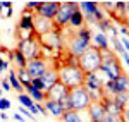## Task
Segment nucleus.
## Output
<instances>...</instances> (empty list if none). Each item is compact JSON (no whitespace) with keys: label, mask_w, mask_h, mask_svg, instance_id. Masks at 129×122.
<instances>
[{"label":"nucleus","mask_w":129,"mask_h":122,"mask_svg":"<svg viewBox=\"0 0 129 122\" xmlns=\"http://www.w3.org/2000/svg\"><path fill=\"white\" fill-rule=\"evenodd\" d=\"M64 122H84L81 119V112H76V110H69V112H64V115L60 117Z\"/></svg>","instance_id":"nucleus-27"},{"label":"nucleus","mask_w":129,"mask_h":122,"mask_svg":"<svg viewBox=\"0 0 129 122\" xmlns=\"http://www.w3.org/2000/svg\"><path fill=\"white\" fill-rule=\"evenodd\" d=\"M102 105H103V108H105V112L107 115H114V117H122V112H124V108L119 107L117 103L114 102V98L112 96H107V95H103L102 96Z\"/></svg>","instance_id":"nucleus-14"},{"label":"nucleus","mask_w":129,"mask_h":122,"mask_svg":"<svg viewBox=\"0 0 129 122\" xmlns=\"http://www.w3.org/2000/svg\"><path fill=\"white\" fill-rule=\"evenodd\" d=\"M40 4H41V2H28V4H26V12H29V14H31V10H33V9L38 10Z\"/></svg>","instance_id":"nucleus-32"},{"label":"nucleus","mask_w":129,"mask_h":122,"mask_svg":"<svg viewBox=\"0 0 129 122\" xmlns=\"http://www.w3.org/2000/svg\"><path fill=\"white\" fill-rule=\"evenodd\" d=\"M89 115V120L91 122H103L105 120V117H107V112H105V108H103V105L100 102H91L89 105V108L86 110Z\"/></svg>","instance_id":"nucleus-16"},{"label":"nucleus","mask_w":129,"mask_h":122,"mask_svg":"<svg viewBox=\"0 0 129 122\" xmlns=\"http://www.w3.org/2000/svg\"><path fill=\"white\" fill-rule=\"evenodd\" d=\"M2 5H4L2 17H4V19H9L10 16H12V4H10V2H2Z\"/></svg>","instance_id":"nucleus-31"},{"label":"nucleus","mask_w":129,"mask_h":122,"mask_svg":"<svg viewBox=\"0 0 129 122\" xmlns=\"http://www.w3.org/2000/svg\"><path fill=\"white\" fill-rule=\"evenodd\" d=\"M40 36H29V38H24V40L17 41V50L22 53V57L26 60H35V59H40L41 57V45H40Z\"/></svg>","instance_id":"nucleus-5"},{"label":"nucleus","mask_w":129,"mask_h":122,"mask_svg":"<svg viewBox=\"0 0 129 122\" xmlns=\"http://www.w3.org/2000/svg\"><path fill=\"white\" fill-rule=\"evenodd\" d=\"M0 119H2V120H5V119H7V113L2 112V113H0Z\"/></svg>","instance_id":"nucleus-41"},{"label":"nucleus","mask_w":129,"mask_h":122,"mask_svg":"<svg viewBox=\"0 0 129 122\" xmlns=\"http://www.w3.org/2000/svg\"><path fill=\"white\" fill-rule=\"evenodd\" d=\"M16 76H17L19 83L24 86V90H26V88L31 84V81H33V79H31V76L28 74V71H26V69H17V71H16Z\"/></svg>","instance_id":"nucleus-26"},{"label":"nucleus","mask_w":129,"mask_h":122,"mask_svg":"<svg viewBox=\"0 0 129 122\" xmlns=\"http://www.w3.org/2000/svg\"><path fill=\"white\" fill-rule=\"evenodd\" d=\"M17 100H19V103L24 107V108H28V110L35 107V102L31 100L29 95H26V93H21V95H17Z\"/></svg>","instance_id":"nucleus-29"},{"label":"nucleus","mask_w":129,"mask_h":122,"mask_svg":"<svg viewBox=\"0 0 129 122\" xmlns=\"http://www.w3.org/2000/svg\"><path fill=\"white\" fill-rule=\"evenodd\" d=\"M114 84H115V95L117 93H129V76L120 74L119 77L114 81Z\"/></svg>","instance_id":"nucleus-21"},{"label":"nucleus","mask_w":129,"mask_h":122,"mask_svg":"<svg viewBox=\"0 0 129 122\" xmlns=\"http://www.w3.org/2000/svg\"><path fill=\"white\" fill-rule=\"evenodd\" d=\"M84 122H91V120H84Z\"/></svg>","instance_id":"nucleus-44"},{"label":"nucleus","mask_w":129,"mask_h":122,"mask_svg":"<svg viewBox=\"0 0 129 122\" xmlns=\"http://www.w3.org/2000/svg\"><path fill=\"white\" fill-rule=\"evenodd\" d=\"M110 40H112V45H114V48H115V52H117L119 55H124V53H127V52H126V48L122 47V43H120L119 36H117V38H110Z\"/></svg>","instance_id":"nucleus-30"},{"label":"nucleus","mask_w":129,"mask_h":122,"mask_svg":"<svg viewBox=\"0 0 129 122\" xmlns=\"http://www.w3.org/2000/svg\"><path fill=\"white\" fill-rule=\"evenodd\" d=\"M9 64H12V50L0 48V74L9 69Z\"/></svg>","instance_id":"nucleus-20"},{"label":"nucleus","mask_w":129,"mask_h":122,"mask_svg":"<svg viewBox=\"0 0 129 122\" xmlns=\"http://www.w3.org/2000/svg\"><path fill=\"white\" fill-rule=\"evenodd\" d=\"M7 108H10V102L7 100V98H0V110L5 112Z\"/></svg>","instance_id":"nucleus-33"},{"label":"nucleus","mask_w":129,"mask_h":122,"mask_svg":"<svg viewBox=\"0 0 129 122\" xmlns=\"http://www.w3.org/2000/svg\"><path fill=\"white\" fill-rule=\"evenodd\" d=\"M45 108H47V112H48V115H53V117H62L64 115V108H62V105L57 102H45V105H43Z\"/></svg>","instance_id":"nucleus-22"},{"label":"nucleus","mask_w":129,"mask_h":122,"mask_svg":"<svg viewBox=\"0 0 129 122\" xmlns=\"http://www.w3.org/2000/svg\"><path fill=\"white\" fill-rule=\"evenodd\" d=\"M69 103L71 108L76 110V112H86L91 105V98H89V93L84 86L76 88V90H71L69 93Z\"/></svg>","instance_id":"nucleus-6"},{"label":"nucleus","mask_w":129,"mask_h":122,"mask_svg":"<svg viewBox=\"0 0 129 122\" xmlns=\"http://www.w3.org/2000/svg\"><path fill=\"white\" fill-rule=\"evenodd\" d=\"M57 72H59V81L66 84L69 90L84 86L86 74L83 72L79 65H60V67H57Z\"/></svg>","instance_id":"nucleus-2"},{"label":"nucleus","mask_w":129,"mask_h":122,"mask_svg":"<svg viewBox=\"0 0 129 122\" xmlns=\"http://www.w3.org/2000/svg\"><path fill=\"white\" fill-rule=\"evenodd\" d=\"M100 72L105 74L109 77V81H115L120 74H124L122 65H120V60L117 59V55L114 52H105L103 53V60H102Z\"/></svg>","instance_id":"nucleus-4"},{"label":"nucleus","mask_w":129,"mask_h":122,"mask_svg":"<svg viewBox=\"0 0 129 122\" xmlns=\"http://www.w3.org/2000/svg\"><path fill=\"white\" fill-rule=\"evenodd\" d=\"M2 90H4V91H9L10 90V83L7 81V79H2Z\"/></svg>","instance_id":"nucleus-37"},{"label":"nucleus","mask_w":129,"mask_h":122,"mask_svg":"<svg viewBox=\"0 0 129 122\" xmlns=\"http://www.w3.org/2000/svg\"><path fill=\"white\" fill-rule=\"evenodd\" d=\"M79 5H78V2H62L60 4V9L57 12V16H55V19H53V26H55V29H66L67 26H69V21L72 17V14H74V10L78 9Z\"/></svg>","instance_id":"nucleus-7"},{"label":"nucleus","mask_w":129,"mask_h":122,"mask_svg":"<svg viewBox=\"0 0 129 122\" xmlns=\"http://www.w3.org/2000/svg\"><path fill=\"white\" fill-rule=\"evenodd\" d=\"M12 64L16 65V69H26V65H28V60L22 57V53L17 48L12 50Z\"/></svg>","instance_id":"nucleus-23"},{"label":"nucleus","mask_w":129,"mask_h":122,"mask_svg":"<svg viewBox=\"0 0 129 122\" xmlns=\"http://www.w3.org/2000/svg\"><path fill=\"white\" fill-rule=\"evenodd\" d=\"M120 57H122V60L126 62V65L129 67V55H127V53H124V55H120Z\"/></svg>","instance_id":"nucleus-39"},{"label":"nucleus","mask_w":129,"mask_h":122,"mask_svg":"<svg viewBox=\"0 0 129 122\" xmlns=\"http://www.w3.org/2000/svg\"><path fill=\"white\" fill-rule=\"evenodd\" d=\"M64 31L62 29H53L47 33V34H43L40 36L38 40H40V45L41 47H45L48 52L52 50H62V47H64Z\"/></svg>","instance_id":"nucleus-9"},{"label":"nucleus","mask_w":129,"mask_h":122,"mask_svg":"<svg viewBox=\"0 0 129 122\" xmlns=\"http://www.w3.org/2000/svg\"><path fill=\"white\" fill-rule=\"evenodd\" d=\"M48 69H50L48 62L45 60L43 57L35 59V60H29L28 65H26V71H28V74L31 76V79H38V77H41Z\"/></svg>","instance_id":"nucleus-11"},{"label":"nucleus","mask_w":129,"mask_h":122,"mask_svg":"<svg viewBox=\"0 0 129 122\" xmlns=\"http://www.w3.org/2000/svg\"><path fill=\"white\" fill-rule=\"evenodd\" d=\"M78 5L84 16V21L89 24H98L105 19V10L100 9V4L96 2H79Z\"/></svg>","instance_id":"nucleus-8"},{"label":"nucleus","mask_w":129,"mask_h":122,"mask_svg":"<svg viewBox=\"0 0 129 122\" xmlns=\"http://www.w3.org/2000/svg\"><path fill=\"white\" fill-rule=\"evenodd\" d=\"M2 93H4V90H2V88H0V95H2Z\"/></svg>","instance_id":"nucleus-43"},{"label":"nucleus","mask_w":129,"mask_h":122,"mask_svg":"<svg viewBox=\"0 0 129 122\" xmlns=\"http://www.w3.org/2000/svg\"><path fill=\"white\" fill-rule=\"evenodd\" d=\"M69 93L71 90L66 86V84H62V83H55L52 88H50L48 91L45 93V98L48 100V102H57V103H62V102H66L67 98H69ZM45 100V102H47Z\"/></svg>","instance_id":"nucleus-10"},{"label":"nucleus","mask_w":129,"mask_h":122,"mask_svg":"<svg viewBox=\"0 0 129 122\" xmlns=\"http://www.w3.org/2000/svg\"><path fill=\"white\" fill-rule=\"evenodd\" d=\"M120 43H122V47L126 48V52L129 50V40L127 38H120Z\"/></svg>","instance_id":"nucleus-38"},{"label":"nucleus","mask_w":129,"mask_h":122,"mask_svg":"<svg viewBox=\"0 0 129 122\" xmlns=\"http://www.w3.org/2000/svg\"><path fill=\"white\" fill-rule=\"evenodd\" d=\"M19 112L22 113L24 117H28L29 120H31V119H33V115H31V113H29V110H28V108H24V107H19Z\"/></svg>","instance_id":"nucleus-35"},{"label":"nucleus","mask_w":129,"mask_h":122,"mask_svg":"<svg viewBox=\"0 0 129 122\" xmlns=\"http://www.w3.org/2000/svg\"><path fill=\"white\" fill-rule=\"evenodd\" d=\"M91 40H93V34H91L89 28H86V26L74 31L72 36L69 38V43H67V52L72 57L79 59L81 55L91 47Z\"/></svg>","instance_id":"nucleus-1"},{"label":"nucleus","mask_w":129,"mask_h":122,"mask_svg":"<svg viewBox=\"0 0 129 122\" xmlns=\"http://www.w3.org/2000/svg\"><path fill=\"white\" fill-rule=\"evenodd\" d=\"M26 91H28V95L31 96V100H33V102H36V103H41V102H45V100H47V98H45V93L40 91V90H36V88H35V86H31V84L26 88Z\"/></svg>","instance_id":"nucleus-24"},{"label":"nucleus","mask_w":129,"mask_h":122,"mask_svg":"<svg viewBox=\"0 0 129 122\" xmlns=\"http://www.w3.org/2000/svg\"><path fill=\"white\" fill-rule=\"evenodd\" d=\"M33 26H35V34H36V36H43V34H47V33L55 29L53 21L45 19V17H41L38 14L33 16Z\"/></svg>","instance_id":"nucleus-12"},{"label":"nucleus","mask_w":129,"mask_h":122,"mask_svg":"<svg viewBox=\"0 0 129 122\" xmlns=\"http://www.w3.org/2000/svg\"><path fill=\"white\" fill-rule=\"evenodd\" d=\"M2 10H4V5H2V2H0V17H2Z\"/></svg>","instance_id":"nucleus-42"},{"label":"nucleus","mask_w":129,"mask_h":122,"mask_svg":"<svg viewBox=\"0 0 129 122\" xmlns=\"http://www.w3.org/2000/svg\"><path fill=\"white\" fill-rule=\"evenodd\" d=\"M40 79H41V83H43V91L47 93L50 88L55 84V83H59V72H57L55 67H50V69L41 76Z\"/></svg>","instance_id":"nucleus-17"},{"label":"nucleus","mask_w":129,"mask_h":122,"mask_svg":"<svg viewBox=\"0 0 129 122\" xmlns=\"http://www.w3.org/2000/svg\"><path fill=\"white\" fill-rule=\"evenodd\" d=\"M102 60H103V53H102V50H98L96 47L91 45L88 50L79 57V67L83 69L84 74H93V72L100 71Z\"/></svg>","instance_id":"nucleus-3"},{"label":"nucleus","mask_w":129,"mask_h":122,"mask_svg":"<svg viewBox=\"0 0 129 122\" xmlns=\"http://www.w3.org/2000/svg\"><path fill=\"white\" fill-rule=\"evenodd\" d=\"M14 119H16V120H19V122H22V120H24V119L21 117L19 113H14Z\"/></svg>","instance_id":"nucleus-40"},{"label":"nucleus","mask_w":129,"mask_h":122,"mask_svg":"<svg viewBox=\"0 0 129 122\" xmlns=\"http://www.w3.org/2000/svg\"><path fill=\"white\" fill-rule=\"evenodd\" d=\"M103 122H124V120H122V117H114V115H107Z\"/></svg>","instance_id":"nucleus-34"},{"label":"nucleus","mask_w":129,"mask_h":122,"mask_svg":"<svg viewBox=\"0 0 129 122\" xmlns=\"http://www.w3.org/2000/svg\"><path fill=\"white\" fill-rule=\"evenodd\" d=\"M114 98V102L117 103L119 107H122V108H126L129 105V93H117L115 96H112Z\"/></svg>","instance_id":"nucleus-28"},{"label":"nucleus","mask_w":129,"mask_h":122,"mask_svg":"<svg viewBox=\"0 0 129 122\" xmlns=\"http://www.w3.org/2000/svg\"><path fill=\"white\" fill-rule=\"evenodd\" d=\"M84 16H83V12L79 10V7L74 10V14H72V17H71V21H69V26L72 28V29H81V28H84Z\"/></svg>","instance_id":"nucleus-19"},{"label":"nucleus","mask_w":129,"mask_h":122,"mask_svg":"<svg viewBox=\"0 0 129 122\" xmlns=\"http://www.w3.org/2000/svg\"><path fill=\"white\" fill-rule=\"evenodd\" d=\"M122 120H124V122H129V105L124 108V112H122Z\"/></svg>","instance_id":"nucleus-36"},{"label":"nucleus","mask_w":129,"mask_h":122,"mask_svg":"<svg viewBox=\"0 0 129 122\" xmlns=\"http://www.w3.org/2000/svg\"><path fill=\"white\" fill-rule=\"evenodd\" d=\"M60 4L62 2H41L38 10H36V14L41 16V17H45V19L53 21L55 16H57V12H59V9H60Z\"/></svg>","instance_id":"nucleus-13"},{"label":"nucleus","mask_w":129,"mask_h":122,"mask_svg":"<svg viewBox=\"0 0 129 122\" xmlns=\"http://www.w3.org/2000/svg\"><path fill=\"white\" fill-rule=\"evenodd\" d=\"M91 45H93V47H96L98 50H102V53L110 52L109 38H107L103 33H96V34H93V43H91Z\"/></svg>","instance_id":"nucleus-18"},{"label":"nucleus","mask_w":129,"mask_h":122,"mask_svg":"<svg viewBox=\"0 0 129 122\" xmlns=\"http://www.w3.org/2000/svg\"><path fill=\"white\" fill-rule=\"evenodd\" d=\"M7 81L10 83V88H14V90H16V91L19 93V95H21L22 91H24V86H22V84L19 83V79H17V76H16V71H12V69L9 71V76H7Z\"/></svg>","instance_id":"nucleus-25"},{"label":"nucleus","mask_w":129,"mask_h":122,"mask_svg":"<svg viewBox=\"0 0 129 122\" xmlns=\"http://www.w3.org/2000/svg\"><path fill=\"white\" fill-rule=\"evenodd\" d=\"M103 86L105 81L98 76V72H93V74H86V79H84V88L88 91H103Z\"/></svg>","instance_id":"nucleus-15"}]
</instances>
